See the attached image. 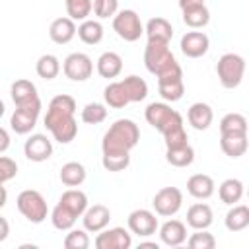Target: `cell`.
<instances>
[{
    "label": "cell",
    "instance_id": "cell-48",
    "mask_svg": "<svg viewBox=\"0 0 249 249\" xmlns=\"http://www.w3.org/2000/svg\"><path fill=\"white\" fill-rule=\"evenodd\" d=\"M204 0H179V8L185 10V8H191V6H196V4H202Z\"/></svg>",
    "mask_w": 249,
    "mask_h": 249
},
{
    "label": "cell",
    "instance_id": "cell-42",
    "mask_svg": "<svg viewBox=\"0 0 249 249\" xmlns=\"http://www.w3.org/2000/svg\"><path fill=\"white\" fill-rule=\"evenodd\" d=\"M185 241L191 249H214L216 247V237L208 230H195V233H191Z\"/></svg>",
    "mask_w": 249,
    "mask_h": 249
},
{
    "label": "cell",
    "instance_id": "cell-2",
    "mask_svg": "<svg viewBox=\"0 0 249 249\" xmlns=\"http://www.w3.org/2000/svg\"><path fill=\"white\" fill-rule=\"evenodd\" d=\"M140 140V128L132 119H117L109 130L103 134L101 152L103 154H130V150Z\"/></svg>",
    "mask_w": 249,
    "mask_h": 249
},
{
    "label": "cell",
    "instance_id": "cell-10",
    "mask_svg": "<svg viewBox=\"0 0 249 249\" xmlns=\"http://www.w3.org/2000/svg\"><path fill=\"white\" fill-rule=\"evenodd\" d=\"M126 226H128V231L138 235V237H150L158 231L160 228V222L156 218V212L152 210H146V208H136L128 214L126 218Z\"/></svg>",
    "mask_w": 249,
    "mask_h": 249
},
{
    "label": "cell",
    "instance_id": "cell-17",
    "mask_svg": "<svg viewBox=\"0 0 249 249\" xmlns=\"http://www.w3.org/2000/svg\"><path fill=\"white\" fill-rule=\"evenodd\" d=\"M175 113L177 111L171 109V105H167L165 101H154V103H150L146 107L144 117H146V121H148L150 126H154L158 132H161L165 128V124L173 119Z\"/></svg>",
    "mask_w": 249,
    "mask_h": 249
},
{
    "label": "cell",
    "instance_id": "cell-30",
    "mask_svg": "<svg viewBox=\"0 0 249 249\" xmlns=\"http://www.w3.org/2000/svg\"><path fill=\"white\" fill-rule=\"evenodd\" d=\"M224 224L230 231H243L249 226V208L245 204H231V208L226 212Z\"/></svg>",
    "mask_w": 249,
    "mask_h": 249
},
{
    "label": "cell",
    "instance_id": "cell-38",
    "mask_svg": "<svg viewBox=\"0 0 249 249\" xmlns=\"http://www.w3.org/2000/svg\"><path fill=\"white\" fill-rule=\"evenodd\" d=\"M76 220H78V216H74L66 206H62L60 202L53 208V212H51V222H53V226H54V230H58V231H68L70 228H74V224H76Z\"/></svg>",
    "mask_w": 249,
    "mask_h": 249
},
{
    "label": "cell",
    "instance_id": "cell-27",
    "mask_svg": "<svg viewBox=\"0 0 249 249\" xmlns=\"http://www.w3.org/2000/svg\"><path fill=\"white\" fill-rule=\"evenodd\" d=\"M121 84H123L130 103H140V101H144L148 97V84H146L144 78H140L136 74H130V76L123 78Z\"/></svg>",
    "mask_w": 249,
    "mask_h": 249
},
{
    "label": "cell",
    "instance_id": "cell-18",
    "mask_svg": "<svg viewBox=\"0 0 249 249\" xmlns=\"http://www.w3.org/2000/svg\"><path fill=\"white\" fill-rule=\"evenodd\" d=\"M158 231H160L161 243L167 245V247H179V245H183L185 239H187V226H185L181 220H175V218L163 222V224L158 228Z\"/></svg>",
    "mask_w": 249,
    "mask_h": 249
},
{
    "label": "cell",
    "instance_id": "cell-8",
    "mask_svg": "<svg viewBox=\"0 0 249 249\" xmlns=\"http://www.w3.org/2000/svg\"><path fill=\"white\" fill-rule=\"evenodd\" d=\"M152 206H154V212L158 216H163V218H171L175 216L181 206H183V193L181 189L177 187H163L160 189L154 198H152Z\"/></svg>",
    "mask_w": 249,
    "mask_h": 249
},
{
    "label": "cell",
    "instance_id": "cell-6",
    "mask_svg": "<svg viewBox=\"0 0 249 249\" xmlns=\"http://www.w3.org/2000/svg\"><path fill=\"white\" fill-rule=\"evenodd\" d=\"M113 31L126 43H134L144 35V25L134 10H121L113 16Z\"/></svg>",
    "mask_w": 249,
    "mask_h": 249
},
{
    "label": "cell",
    "instance_id": "cell-19",
    "mask_svg": "<svg viewBox=\"0 0 249 249\" xmlns=\"http://www.w3.org/2000/svg\"><path fill=\"white\" fill-rule=\"evenodd\" d=\"M161 136H163V142H165V148H177V146H183L189 142V136H187V130H185V123H183V117L181 113H175L173 119L165 124V128L161 130Z\"/></svg>",
    "mask_w": 249,
    "mask_h": 249
},
{
    "label": "cell",
    "instance_id": "cell-45",
    "mask_svg": "<svg viewBox=\"0 0 249 249\" xmlns=\"http://www.w3.org/2000/svg\"><path fill=\"white\" fill-rule=\"evenodd\" d=\"M18 175V163L16 160L8 158V156H0V183L12 181Z\"/></svg>",
    "mask_w": 249,
    "mask_h": 249
},
{
    "label": "cell",
    "instance_id": "cell-51",
    "mask_svg": "<svg viewBox=\"0 0 249 249\" xmlns=\"http://www.w3.org/2000/svg\"><path fill=\"white\" fill-rule=\"evenodd\" d=\"M4 113H6V105H4V101L0 99V117H2Z\"/></svg>",
    "mask_w": 249,
    "mask_h": 249
},
{
    "label": "cell",
    "instance_id": "cell-13",
    "mask_svg": "<svg viewBox=\"0 0 249 249\" xmlns=\"http://www.w3.org/2000/svg\"><path fill=\"white\" fill-rule=\"evenodd\" d=\"M23 154L29 161H35V163L47 161L53 156V142L47 138V134H41V132L31 134L23 144Z\"/></svg>",
    "mask_w": 249,
    "mask_h": 249
},
{
    "label": "cell",
    "instance_id": "cell-12",
    "mask_svg": "<svg viewBox=\"0 0 249 249\" xmlns=\"http://www.w3.org/2000/svg\"><path fill=\"white\" fill-rule=\"evenodd\" d=\"M10 95H12V101L16 107H41V97L31 80L19 78V80L12 82Z\"/></svg>",
    "mask_w": 249,
    "mask_h": 249
},
{
    "label": "cell",
    "instance_id": "cell-32",
    "mask_svg": "<svg viewBox=\"0 0 249 249\" xmlns=\"http://www.w3.org/2000/svg\"><path fill=\"white\" fill-rule=\"evenodd\" d=\"M76 33H78V37H80L82 43H86V45H97L103 39V25H101L99 19H89L88 18V19H84L76 27Z\"/></svg>",
    "mask_w": 249,
    "mask_h": 249
},
{
    "label": "cell",
    "instance_id": "cell-15",
    "mask_svg": "<svg viewBox=\"0 0 249 249\" xmlns=\"http://www.w3.org/2000/svg\"><path fill=\"white\" fill-rule=\"evenodd\" d=\"M41 107H16L10 117V126L16 134H29L39 119Z\"/></svg>",
    "mask_w": 249,
    "mask_h": 249
},
{
    "label": "cell",
    "instance_id": "cell-50",
    "mask_svg": "<svg viewBox=\"0 0 249 249\" xmlns=\"http://www.w3.org/2000/svg\"><path fill=\"white\" fill-rule=\"evenodd\" d=\"M138 247H152V249H158L160 245H158V243H154V241H140V243H138Z\"/></svg>",
    "mask_w": 249,
    "mask_h": 249
},
{
    "label": "cell",
    "instance_id": "cell-29",
    "mask_svg": "<svg viewBox=\"0 0 249 249\" xmlns=\"http://www.w3.org/2000/svg\"><path fill=\"white\" fill-rule=\"evenodd\" d=\"M58 177H60L62 185H66V187H80L86 181L88 171H86L84 163H80V161H66L60 167Z\"/></svg>",
    "mask_w": 249,
    "mask_h": 249
},
{
    "label": "cell",
    "instance_id": "cell-9",
    "mask_svg": "<svg viewBox=\"0 0 249 249\" xmlns=\"http://www.w3.org/2000/svg\"><path fill=\"white\" fill-rule=\"evenodd\" d=\"M62 72L72 82H86L93 74V60L86 53H70L62 62Z\"/></svg>",
    "mask_w": 249,
    "mask_h": 249
},
{
    "label": "cell",
    "instance_id": "cell-25",
    "mask_svg": "<svg viewBox=\"0 0 249 249\" xmlns=\"http://www.w3.org/2000/svg\"><path fill=\"white\" fill-rule=\"evenodd\" d=\"M144 33H146L148 39L171 43V37H173V25H171V21H167L165 18L156 16V18H150V19H148V23L144 25Z\"/></svg>",
    "mask_w": 249,
    "mask_h": 249
},
{
    "label": "cell",
    "instance_id": "cell-36",
    "mask_svg": "<svg viewBox=\"0 0 249 249\" xmlns=\"http://www.w3.org/2000/svg\"><path fill=\"white\" fill-rule=\"evenodd\" d=\"M103 99H105V105H109L113 109H123L130 103L121 82H109L103 89Z\"/></svg>",
    "mask_w": 249,
    "mask_h": 249
},
{
    "label": "cell",
    "instance_id": "cell-39",
    "mask_svg": "<svg viewBox=\"0 0 249 249\" xmlns=\"http://www.w3.org/2000/svg\"><path fill=\"white\" fill-rule=\"evenodd\" d=\"M91 4L93 0H64L66 14L74 21H84L91 14Z\"/></svg>",
    "mask_w": 249,
    "mask_h": 249
},
{
    "label": "cell",
    "instance_id": "cell-26",
    "mask_svg": "<svg viewBox=\"0 0 249 249\" xmlns=\"http://www.w3.org/2000/svg\"><path fill=\"white\" fill-rule=\"evenodd\" d=\"M58 202H60L62 206H66V208H68L74 216H78V218H82V214H84L86 208L89 206V202H88V195H86L84 191L76 189V187L64 191V193L60 195Z\"/></svg>",
    "mask_w": 249,
    "mask_h": 249
},
{
    "label": "cell",
    "instance_id": "cell-34",
    "mask_svg": "<svg viewBox=\"0 0 249 249\" xmlns=\"http://www.w3.org/2000/svg\"><path fill=\"white\" fill-rule=\"evenodd\" d=\"M165 160L173 167H189L195 161V150L189 142L177 148H165Z\"/></svg>",
    "mask_w": 249,
    "mask_h": 249
},
{
    "label": "cell",
    "instance_id": "cell-24",
    "mask_svg": "<svg viewBox=\"0 0 249 249\" xmlns=\"http://www.w3.org/2000/svg\"><path fill=\"white\" fill-rule=\"evenodd\" d=\"M95 68H97V74L101 78L113 80L123 72V58L115 51H105V53L99 54V58L95 62Z\"/></svg>",
    "mask_w": 249,
    "mask_h": 249
},
{
    "label": "cell",
    "instance_id": "cell-3",
    "mask_svg": "<svg viewBox=\"0 0 249 249\" xmlns=\"http://www.w3.org/2000/svg\"><path fill=\"white\" fill-rule=\"evenodd\" d=\"M175 64H177V60H175V56L169 49V43L148 39L146 49H144V66L150 74L160 76Z\"/></svg>",
    "mask_w": 249,
    "mask_h": 249
},
{
    "label": "cell",
    "instance_id": "cell-40",
    "mask_svg": "<svg viewBox=\"0 0 249 249\" xmlns=\"http://www.w3.org/2000/svg\"><path fill=\"white\" fill-rule=\"evenodd\" d=\"M80 117H82V123H86V124H99L107 119V107L103 103L91 101V103L84 105Z\"/></svg>",
    "mask_w": 249,
    "mask_h": 249
},
{
    "label": "cell",
    "instance_id": "cell-11",
    "mask_svg": "<svg viewBox=\"0 0 249 249\" xmlns=\"http://www.w3.org/2000/svg\"><path fill=\"white\" fill-rule=\"evenodd\" d=\"M95 247L97 249H128L132 247V233L121 226L101 230L95 235Z\"/></svg>",
    "mask_w": 249,
    "mask_h": 249
},
{
    "label": "cell",
    "instance_id": "cell-20",
    "mask_svg": "<svg viewBox=\"0 0 249 249\" xmlns=\"http://www.w3.org/2000/svg\"><path fill=\"white\" fill-rule=\"evenodd\" d=\"M214 191H216V183L206 173H195L187 179V193L198 200L210 198L214 195Z\"/></svg>",
    "mask_w": 249,
    "mask_h": 249
},
{
    "label": "cell",
    "instance_id": "cell-41",
    "mask_svg": "<svg viewBox=\"0 0 249 249\" xmlns=\"http://www.w3.org/2000/svg\"><path fill=\"white\" fill-rule=\"evenodd\" d=\"M101 165L105 167V171L119 173L130 165V154H103Z\"/></svg>",
    "mask_w": 249,
    "mask_h": 249
},
{
    "label": "cell",
    "instance_id": "cell-16",
    "mask_svg": "<svg viewBox=\"0 0 249 249\" xmlns=\"http://www.w3.org/2000/svg\"><path fill=\"white\" fill-rule=\"evenodd\" d=\"M109 220H111V210L105 204L88 206L86 212L82 214V224L88 233H97V231L105 230L109 226Z\"/></svg>",
    "mask_w": 249,
    "mask_h": 249
},
{
    "label": "cell",
    "instance_id": "cell-33",
    "mask_svg": "<svg viewBox=\"0 0 249 249\" xmlns=\"http://www.w3.org/2000/svg\"><path fill=\"white\" fill-rule=\"evenodd\" d=\"M243 183L239 181V179H235V177H230V179H226V181H222L220 183V187H218V196H220V200L224 202V204H237L241 198H243Z\"/></svg>",
    "mask_w": 249,
    "mask_h": 249
},
{
    "label": "cell",
    "instance_id": "cell-7",
    "mask_svg": "<svg viewBox=\"0 0 249 249\" xmlns=\"http://www.w3.org/2000/svg\"><path fill=\"white\" fill-rule=\"evenodd\" d=\"M156 78H158V91H160L163 101L175 103L183 97L185 84H183V70H181L179 62L175 66H171L169 70H165L163 74L156 76Z\"/></svg>",
    "mask_w": 249,
    "mask_h": 249
},
{
    "label": "cell",
    "instance_id": "cell-21",
    "mask_svg": "<svg viewBox=\"0 0 249 249\" xmlns=\"http://www.w3.org/2000/svg\"><path fill=\"white\" fill-rule=\"evenodd\" d=\"M214 222V212L206 202H195L187 210V226L193 230H208Z\"/></svg>",
    "mask_w": 249,
    "mask_h": 249
},
{
    "label": "cell",
    "instance_id": "cell-5",
    "mask_svg": "<svg viewBox=\"0 0 249 249\" xmlns=\"http://www.w3.org/2000/svg\"><path fill=\"white\" fill-rule=\"evenodd\" d=\"M16 206L19 210V214L31 222V224H41L47 220L49 216V206H47V200L45 196L35 191V189H25L18 195L16 198Z\"/></svg>",
    "mask_w": 249,
    "mask_h": 249
},
{
    "label": "cell",
    "instance_id": "cell-1",
    "mask_svg": "<svg viewBox=\"0 0 249 249\" xmlns=\"http://www.w3.org/2000/svg\"><path fill=\"white\" fill-rule=\"evenodd\" d=\"M76 99L68 93H58L49 101L47 115L43 117L45 128L58 144H70L78 134V123L74 119Z\"/></svg>",
    "mask_w": 249,
    "mask_h": 249
},
{
    "label": "cell",
    "instance_id": "cell-4",
    "mask_svg": "<svg viewBox=\"0 0 249 249\" xmlns=\"http://www.w3.org/2000/svg\"><path fill=\"white\" fill-rule=\"evenodd\" d=\"M216 74L220 84L226 89H233L243 82L245 76V58L237 53H226L218 58Z\"/></svg>",
    "mask_w": 249,
    "mask_h": 249
},
{
    "label": "cell",
    "instance_id": "cell-22",
    "mask_svg": "<svg viewBox=\"0 0 249 249\" xmlns=\"http://www.w3.org/2000/svg\"><path fill=\"white\" fill-rule=\"evenodd\" d=\"M187 121H189V124H191L195 130H206V128H210V124H212V121H214V111H212V107H210L208 103L196 101V103H193V105L189 107V111H187Z\"/></svg>",
    "mask_w": 249,
    "mask_h": 249
},
{
    "label": "cell",
    "instance_id": "cell-43",
    "mask_svg": "<svg viewBox=\"0 0 249 249\" xmlns=\"http://www.w3.org/2000/svg\"><path fill=\"white\" fill-rule=\"evenodd\" d=\"M89 243L91 241H89L88 231L86 230H74V228L68 230V233L64 235V241H62L64 249H88Z\"/></svg>",
    "mask_w": 249,
    "mask_h": 249
},
{
    "label": "cell",
    "instance_id": "cell-14",
    "mask_svg": "<svg viewBox=\"0 0 249 249\" xmlns=\"http://www.w3.org/2000/svg\"><path fill=\"white\" fill-rule=\"evenodd\" d=\"M181 53L187 56V58H200L208 53L210 49V39L204 31H187L183 37H181Z\"/></svg>",
    "mask_w": 249,
    "mask_h": 249
},
{
    "label": "cell",
    "instance_id": "cell-31",
    "mask_svg": "<svg viewBox=\"0 0 249 249\" xmlns=\"http://www.w3.org/2000/svg\"><path fill=\"white\" fill-rule=\"evenodd\" d=\"M181 12H183L185 25H189L191 29H202L210 21V10L206 8L204 2L202 4H196V6H191V8H185Z\"/></svg>",
    "mask_w": 249,
    "mask_h": 249
},
{
    "label": "cell",
    "instance_id": "cell-23",
    "mask_svg": "<svg viewBox=\"0 0 249 249\" xmlns=\"http://www.w3.org/2000/svg\"><path fill=\"white\" fill-rule=\"evenodd\" d=\"M49 37L56 45H66L76 37V21L70 18H56L49 25Z\"/></svg>",
    "mask_w": 249,
    "mask_h": 249
},
{
    "label": "cell",
    "instance_id": "cell-28",
    "mask_svg": "<svg viewBox=\"0 0 249 249\" xmlns=\"http://www.w3.org/2000/svg\"><path fill=\"white\" fill-rule=\"evenodd\" d=\"M220 148L228 158H241L247 152V134H220Z\"/></svg>",
    "mask_w": 249,
    "mask_h": 249
},
{
    "label": "cell",
    "instance_id": "cell-47",
    "mask_svg": "<svg viewBox=\"0 0 249 249\" xmlns=\"http://www.w3.org/2000/svg\"><path fill=\"white\" fill-rule=\"evenodd\" d=\"M8 235H10V224H8V220L4 216H0V243L6 241Z\"/></svg>",
    "mask_w": 249,
    "mask_h": 249
},
{
    "label": "cell",
    "instance_id": "cell-37",
    "mask_svg": "<svg viewBox=\"0 0 249 249\" xmlns=\"http://www.w3.org/2000/svg\"><path fill=\"white\" fill-rule=\"evenodd\" d=\"M220 134H247V119L241 113H228L220 119Z\"/></svg>",
    "mask_w": 249,
    "mask_h": 249
},
{
    "label": "cell",
    "instance_id": "cell-44",
    "mask_svg": "<svg viewBox=\"0 0 249 249\" xmlns=\"http://www.w3.org/2000/svg\"><path fill=\"white\" fill-rule=\"evenodd\" d=\"M91 12L95 14L97 19L113 18L119 12V0H93Z\"/></svg>",
    "mask_w": 249,
    "mask_h": 249
},
{
    "label": "cell",
    "instance_id": "cell-46",
    "mask_svg": "<svg viewBox=\"0 0 249 249\" xmlns=\"http://www.w3.org/2000/svg\"><path fill=\"white\" fill-rule=\"evenodd\" d=\"M8 148H10V134L6 128L0 126V154H4Z\"/></svg>",
    "mask_w": 249,
    "mask_h": 249
},
{
    "label": "cell",
    "instance_id": "cell-35",
    "mask_svg": "<svg viewBox=\"0 0 249 249\" xmlns=\"http://www.w3.org/2000/svg\"><path fill=\"white\" fill-rule=\"evenodd\" d=\"M35 72L43 80H54L60 74V60H58V56H54L51 53L41 54L37 58V62H35Z\"/></svg>",
    "mask_w": 249,
    "mask_h": 249
},
{
    "label": "cell",
    "instance_id": "cell-49",
    "mask_svg": "<svg viewBox=\"0 0 249 249\" xmlns=\"http://www.w3.org/2000/svg\"><path fill=\"white\" fill-rule=\"evenodd\" d=\"M8 202V191L4 187V183H0V208H4Z\"/></svg>",
    "mask_w": 249,
    "mask_h": 249
}]
</instances>
